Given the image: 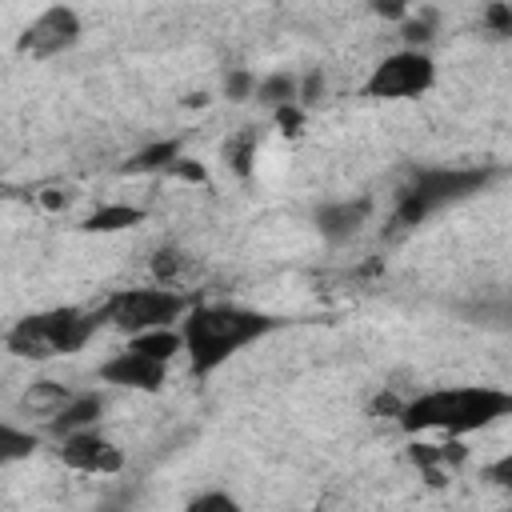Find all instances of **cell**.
<instances>
[{
  "label": "cell",
  "mask_w": 512,
  "mask_h": 512,
  "mask_svg": "<svg viewBox=\"0 0 512 512\" xmlns=\"http://www.w3.org/2000/svg\"><path fill=\"white\" fill-rule=\"evenodd\" d=\"M280 320L256 308H240V304H196L184 312V328H180V344L188 348L192 372L208 376L212 368H220L224 360H232L240 348L256 344L260 336L276 332Z\"/></svg>",
  "instance_id": "6da1fadb"
},
{
  "label": "cell",
  "mask_w": 512,
  "mask_h": 512,
  "mask_svg": "<svg viewBox=\"0 0 512 512\" xmlns=\"http://www.w3.org/2000/svg\"><path fill=\"white\" fill-rule=\"evenodd\" d=\"M512 412V396L488 384H464V388H432L408 404H400V428L404 432H444V436H468L500 416Z\"/></svg>",
  "instance_id": "7a4b0ae2"
},
{
  "label": "cell",
  "mask_w": 512,
  "mask_h": 512,
  "mask_svg": "<svg viewBox=\"0 0 512 512\" xmlns=\"http://www.w3.org/2000/svg\"><path fill=\"white\" fill-rule=\"evenodd\" d=\"M96 328H100V312L64 304V308H44V312L16 320L4 336V344L20 360H56V356L80 352L96 336Z\"/></svg>",
  "instance_id": "3957f363"
},
{
  "label": "cell",
  "mask_w": 512,
  "mask_h": 512,
  "mask_svg": "<svg viewBox=\"0 0 512 512\" xmlns=\"http://www.w3.org/2000/svg\"><path fill=\"white\" fill-rule=\"evenodd\" d=\"M496 176H500L496 168H424V172H416V176L400 188L396 224L416 228V224H424L432 212H440V208H448V204H460V200L484 192Z\"/></svg>",
  "instance_id": "277c9868"
},
{
  "label": "cell",
  "mask_w": 512,
  "mask_h": 512,
  "mask_svg": "<svg viewBox=\"0 0 512 512\" xmlns=\"http://www.w3.org/2000/svg\"><path fill=\"white\" fill-rule=\"evenodd\" d=\"M184 312H188V296L172 288H124L108 296V304L100 308V320H108L128 336H140V332L172 328Z\"/></svg>",
  "instance_id": "5b68a950"
},
{
  "label": "cell",
  "mask_w": 512,
  "mask_h": 512,
  "mask_svg": "<svg viewBox=\"0 0 512 512\" xmlns=\"http://www.w3.org/2000/svg\"><path fill=\"white\" fill-rule=\"evenodd\" d=\"M436 84V64L424 48H400L392 56H384L372 76L364 80V96L372 100H412L424 96Z\"/></svg>",
  "instance_id": "8992f818"
},
{
  "label": "cell",
  "mask_w": 512,
  "mask_h": 512,
  "mask_svg": "<svg viewBox=\"0 0 512 512\" xmlns=\"http://www.w3.org/2000/svg\"><path fill=\"white\" fill-rule=\"evenodd\" d=\"M80 32H84V28H80L76 8L52 4V8H44L36 20L24 24V32L16 36V52H20V56H32V60H52V56H64L68 48H76Z\"/></svg>",
  "instance_id": "52a82bcc"
},
{
  "label": "cell",
  "mask_w": 512,
  "mask_h": 512,
  "mask_svg": "<svg viewBox=\"0 0 512 512\" xmlns=\"http://www.w3.org/2000/svg\"><path fill=\"white\" fill-rule=\"evenodd\" d=\"M56 456L72 472H88V476H116L124 468V452L108 436H100L96 428L76 432V436H64L60 448H56Z\"/></svg>",
  "instance_id": "ba28073f"
},
{
  "label": "cell",
  "mask_w": 512,
  "mask_h": 512,
  "mask_svg": "<svg viewBox=\"0 0 512 512\" xmlns=\"http://www.w3.org/2000/svg\"><path fill=\"white\" fill-rule=\"evenodd\" d=\"M100 380L120 384V388H136V392H160L168 384V364L152 360L136 348H124V352H116L112 360L100 364Z\"/></svg>",
  "instance_id": "9c48e42d"
},
{
  "label": "cell",
  "mask_w": 512,
  "mask_h": 512,
  "mask_svg": "<svg viewBox=\"0 0 512 512\" xmlns=\"http://www.w3.org/2000/svg\"><path fill=\"white\" fill-rule=\"evenodd\" d=\"M368 212H372V200L368 196H356V200H328L312 212V224L324 240L340 244V240H352L364 224H368Z\"/></svg>",
  "instance_id": "30bf717a"
},
{
  "label": "cell",
  "mask_w": 512,
  "mask_h": 512,
  "mask_svg": "<svg viewBox=\"0 0 512 512\" xmlns=\"http://www.w3.org/2000/svg\"><path fill=\"white\" fill-rule=\"evenodd\" d=\"M100 412H104V400H100L96 392H76V396H72V400H68V404L48 420V436L64 440V436L88 432V428H96Z\"/></svg>",
  "instance_id": "8fae6325"
},
{
  "label": "cell",
  "mask_w": 512,
  "mask_h": 512,
  "mask_svg": "<svg viewBox=\"0 0 512 512\" xmlns=\"http://www.w3.org/2000/svg\"><path fill=\"white\" fill-rule=\"evenodd\" d=\"M72 396H76V392H68V388H64V384H56V380H36V384L20 396V408H24V412H32V416H48V420H52V416L72 400Z\"/></svg>",
  "instance_id": "7c38bea8"
},
{
  "label": "cell",
  "mask_w": 512,
  "mask_h": 512,
  "mask_svg": "<svg viewBox=\"0 0 512 512\" xmlns=\"http://www.w3.org/2000/svg\"><path fill=\"white\" fill-rule=\"evenodd\" d=\"M140 220H144V212H140L136 204H104V208H96V212L84 220V232H100V236H108V232L136 228Z\"/></svg>",
  "instance_id": "4fadbf2b"
},
{
  "label": "cell",
  "mask_w": 512,
  "mask_h": 512,
  "mask_svg": "<svg viewBox=\"0 0 512 512\" xmlns=\"http://www.w3.org/2000/svg\"><path fill=\"white\" fill-rule=\"evenodd\" d=\"M296 84H300V80H296L292 72H268L264 80H256V92H252V96H256L264 108L276 112V108L296 104Z\"/></svg>",
  "instance_id": "5bb4252c"
},
{
  "label": "cell",
  "mask_w": 512,
  "mask_h": 512,
  "mask_svg": "<svg viewBox=\"0 0 512 512\" xmlns=\"http://www.w3.org/2000/svg\"><path fill=\"white\" fill-rule=\"evenodd\" d=\"M36 448H40V436H36V432L0 420V468H4V464H16V460H28Z\"/></svg>",
  "instance_id": "9a60e30c"
},
{
  "label": "cell",
  "mask_w": 512,
  "mask_h": 512,
  "mask_svg": "<svg viewBox=\"0 0 512 512\" xmlns=\"http://www.w3.org/2000/svg\"><path fill=\"white\" fill-rule=\"evenodd\" d=\"M176 160H180V140H156V144L140 148V152L124 164V172H164V168H172Z\"/></svg>",
  "instance_id": "2e32d148"
},
{
  "label": "cell",
  "mask_w": 512,
  "mask_h": 512,
  "mask_svg": "<svg viewBox=\"0 0 512 512\" xmlns=\"http://www.w3.org/2000/svg\"><path fill=\"white\" fill-rule=\"evenodd\" d=\"M128 348H136V352H144V356L168 364L184 344H180V332H172V328H156V332H140V336H132Z\"/></svg>",
  "instance_id": "e0dca14e"
},
{
  "label": "cell",
  "mask_w": 512,
  "mask_h": 512,
  "mask_svg": "<svg viewBox=\"0 0 512 512\" xmlns=\"http://www.w3.org/2000/svg\"><path fill=\"white\" fill-rule=\"evenodd\" d=\"M400 32H404V48H420V44H428L432 32H436V12H432V8H420L416 16L408 12V16L400 20Z\"/></svg>",
  "instance_id": "ac0fdd59"
},
{
  "label": "cell",
  "mask_w": 512,
  "mask_h": 512,
  "mask_svg": "<svg viewBox=\"0 0 512 512\" xmlns=\"http://www.w3.org/2000/svg\"><path fill=\"white\" fill-rule=\"evenodd\" d=\"M184 512H244V508H240L228 492H200V496L188 500Z\"/></svg>",
  "instance_id": "d6986e66"
},
{
  "label": "cell",
  "mask_w": 512,
  "mask_h": 512,
  "mask_svg": "<svg viewBox=\"0 0 512 512\" xmlns=\"http://www.w3.org/2000/svg\"><path fill=\"white\" fill-rule=\"evenodd\" d=\"M256 92V76L248 72V68H232L228 76H224V96L232 100V104H240V100H248Z\"/></svg>",
  "instance_id": "ffe728a7"
},
{
  "label": "cell",
  "mask_w": 512,
  "mask_h": 512,
  "mask_svg": "<svg viewBox=\"0 0 512 512\" xmlns=\"http://www.w3.org/2000/svg\"><path fill=\"white\" fill-rule=\"evenodd\" d=\"M252 148H256V140L252 136H244V140H236V144H228V160H232V168H236V176H248L252 172Z\"/></svg>",
  "instance_id": "44dd1931"
},
{
  "label": "cell",
  "mask_w": 512,
  "mask_h": 512,
  "mask_svg": "<svg viewBox=\"0 0 512 512\" xmlns=\"http://www.w3.org/2000/svg\"><path fill=\"white\" fill-rule=\"evenodd\" d=\"M320 92H324V76L312 68V72L296 84V104H312V100H320Z\"/></svg>",
  "instance_id": "7402d4cb"
},
{
  "label": "cell",
  "mask_w": 512,
  "mask_h": 512,
  "mask_svg": "<svg viewBox=\"0 0 512 512\" xmlns=\"http://www.w3.org/2000/svg\"><path fill=\"white\" fill-rule=\"evenodd\" d=\"M484 20H488V28H492V32H500V36H508V32H512V8H508V4H488Z\"/></svg>",
  "instance_id": "603a6c76"
},
{
  "label": "cell",
  "mask_w": 512,
  "mask_h": 512,
  "mask_svg": "<svg viewBox=\"0 0 512 512\" xmlns=\"http://www.w3.org/2000/svg\"><path fill=\"white\" fill-rule=\"evenodd\" d=\"M152 272H156L160 280L176 276V272H180V256H176V252H156V260H152Z\"/></svg>",
  "instance_id": "cb8c5ba5"
},
{
  "label": "cell",
  "mask_w": 512,
  "mask_h": 512,
  "mask_svg": "<svg viewBox=\"0 0 512 512\" xmlns=\"http://www.w3.org/2000/svg\"><path fill=\"white\" fill-rule=\"evenodd\" d=\"M300 120H304V108H300V104H288V108H276V124H280L284 132H296V128H300Z\"/></svg>",
  "instance_id": "d4e9b609"
},
{
  "label": "cell",
  "mask_w": 512,
  "mask_h": 512,
  "mask_svg": "<svg viewBox=\"0 0 512 512\" xmlns=\"http://www.w3.org/2000/svg\"><path fill=\"white\" fill-rule=\"evenodd\" d=\"M168 172H176L180 180H196V184H204V180H208V176H204V168H200V164H188V160H176Z\"/></svg>",
  "instance_id": "484cf974"
},
{
  "label": "cell",
  "mask_w": 512,
  "mask_h": 512,
  "mask_svg": "<svg viewBox=\"0 0 512 512\" xmlns=\"http://www.w3.org/2000/svg\"><path fill=\"white\" fill-rule=\"evenodd\" d=\"M372 12H376V16H388V20H404V16H408L404 4H372Z\"/></svg>",
  "instance_id": "4316f807"
},
{
  "label": "cell",
  "mask_w": 512,
  "mask_h": 512,
  "mask_svg": "<svg viewBox=\"0 0 512 512\" xmlns=\"http://www.w3.org/2000/svg\"><path fill=\"white\" fill-rule=\"evenodd\" d=\"M492 476H496V484H512V456H504L500 464H492Z\"/></svg>",
  "instance_id": "83f0119b"
}]
</instances>
